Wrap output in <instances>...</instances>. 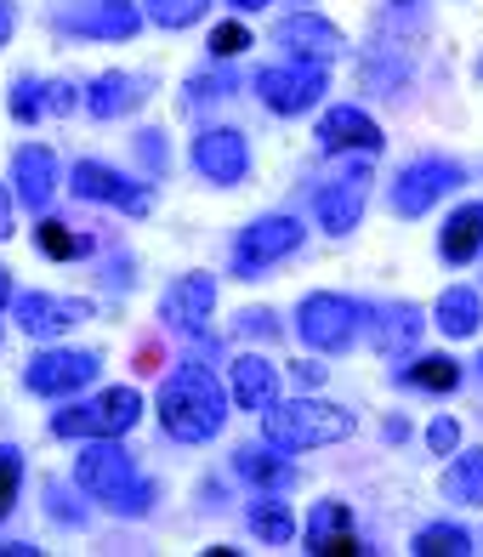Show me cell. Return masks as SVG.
<instances>
[{"label": "cell", "mask_w": 483, "mask_h": 557, "mask_svg": "<svg viewBox=\"0 0 483 557\" xmlns=\"http://www.w3.org/2000/svg\"><path fill=\"white\" fill-rule=\"evenodd\" d=\"M160 421H165V433L183 438V444L216 438L222 421H227V393H222V382H216L206 364H183V370H176L171 382L160 387Z\"/></svg>", "instance_id": "cell-1"}, {"label": "cell", "mask_w": 483, "mask_h": 557, "mask_svg": "<svg viewBox=\"0 0 483 557\" xmlns=\"http://www.w3.org/2000/svg\"><path fill=\"white\" fill-rule=\"evenodd\" d=\"M74 478H81L86 495H97L120 518H143L148 506H154V484L132 467V455H125L114 438H91V449L74 461Z\"/></svg>", "instance_id": "cell-2"}, {"label": "cell", "mask_w": 483, "mask_h": 557, "mask_svg": "<svg viewBox=\"0 0 483 557\" xmlns=\"http://www.w3.org/2000/svg\"><path fill=\"white\" fill-rule=\"evenodd\" d=\"M262 433L278 449H324V444H342L352 433V416L336 410L324 398H290V404H268L262 410Z\"/></svg>", "instance_id": "cell-3"}, {"label": "cell", "mask_w": 483, "mask_h": 557, "mask_svg": "<svg viewBox=\"0 0 483 557\" xmlns=\"http://www.w3.org/2000/svg\"><path fill=\"white\" fill-rule=\"evenodd\" d=\"M143 416V398L132 387H109V393H97L91 404H74V410H58L52 416V433L58 438H120V433H132Z\"/></svg>", "instance_id": "cell-4"}, {"label": "cell", "mask_w": 483, "mask_h": 557, "mask_svg": "<svg viewBox=\"0 0 483 557\" xmlns=\"http://www.w3.org/2000/svg\"><path fill=\"white\" fill-rule=\"evenodd\" d=\"M359 319H364V308L352 296L319 290V296H308L296 308V331H301V342L319 347V352H347L352 336H359Z\"/></svg>", "instance_id": "cell-5"}, {"label": "cell", "mask_w": 483, "mask_h": 557, "mask_svg": "<svg viewBox=\"0 0 483 557\" xmlns=\"http://www.w3.org/2000/svg\"><path fill=\"white\" fill-rule=\"evenodd\" d=\"M330 86V74L324 63H308V58H290V63H273L257 74V97L273 109V114H301V109H313L319 97Z\"/></svg>", "instance_id": "cell-6"}, {"label": "cell", "mask_w": 483, "mask_h": 557, "mask_svg": "<svg viewBox=\"0 0 483 557\" xmlns=\"http://www.w3.org/2000/svg\"><path fill=\"white\" fill-rule=\"evenodd\" d=\"M296 245H301V222L296 216H262V222H250L245 234L234 239V273L239 278H262L273 262H285Z\"/></svg>", "instance_id": "cell-7"}, {"label": "cell", "mask_w": 483, "mask_h": 557, "mask_svg": "<svg viewBox=\"0 0 483 557\" xmlns=\"http://www.w3.org/2000/svg\"><path fill=\"white\" fill-rule=\"evenodd\" d=\"M461 183H467V171L455 160H416V165H404L398 183H393V211L398 216H426L444 194H455Z\"/></svg>", "instance_id": "cell-8"}, {"label": "cell", "mask_w": 483, "mask_h": 557, "mask_svg": "<svg viewBox=\"0 0 483 557\" xmlns=\"http://www.w3.org/2000/svg\"><path fill=\"white\" fill-rule=\"evenodd\" d=\"M69 188L81 194V199H91V206H120V211H132V216L154 211V194H148L143 183H132V176L109 171L103 160H81V165L69 171Z\"/></svg>", "instance_id": "cell-9"}, {"label": "cell", "mask_w": 483, "mask_h": 557, "mask_svg": "<svg viewBox=\"0 0 483 557\" xmlns=\"http://www.w3.org/2000/svg\"><path fill=\"white\" fill-rule=\"evenodd\" d=\"M370 165L359 160V165H347V171H336L330 183L319 188V222H324V234H352L359 227V216H364V199H370Z\"/></svg>", "instance_id": "cell-10"}, {"label": "cell", "mask_w": 483, "mask_h": 557, "mask_svg": "<svg viewBox=\"0 0 483 557\" xmlns=\"http://www.w3.org/2000/svg\"><path fill=\"white\" fill-rule=\"evenodd\" d=\"M97 352H40V359H29V370H23V382H29V393L40 398H69L97 382Z\"/></svg>", "instance_id": "cell-11"}, {"label": "cell", "mask_w": 483, "mask_h": 557, "mask_svg": "<svg viewBox=\"0 0 483 557\" xmlns=\"http://www.w3.org/2000/svg\"><path fill=\"white\" fill-rule=\"evenodd\" d=\"M194 171L206 176V183H216V188L245 183V171H250L245 132H227V125H216V132H199V137H194Z\"/></svg>", "instance_id": "cell-12"}, {"label": "cell", "mask_w": 483, "mask_h": 557, "mask_svg": "<svg viewBox=\"0 0 483 557\" xmlns=\"http://www.w3.org/2000/svg\"><path fill=\"white\" fill-rule=\"evenodd\" d=\"M86 319H91V301H81V296H46V290L17 296V324L29 336H63Z\"/></svg>", "instance_id": "cell-13"}, {"label": "cell", "mask_w": 483, "mask_h": 557, "mask_svg": "<svg viewBox=\"0 0 483 557\" xmlns=\"http://www.w3.org/2000/svg\"><path fill=\"white\" fill-rule=\"evenodd\" d=\"M370 324H375V352L381 359H416L421 331H426L421 308H410V301H381V308H370Z\"/></svg>", "instance_id": "cell-14"}, {"label": "cell", "mask_w": 483, "mask_h": 557, "mask_svg": "<svg viewBox=\"0 0 483 557\" xmlns=\"http://www.w3.org/2000/svg\"><path fill=\"white\" fill-rule=\"evenodd\" d=\"M69 35H91V40H132L143 29V12L132 0H86L81 12H63Z\"/></svg>", "instance_id": "cell-15"}, {"label": "cell", "mask_w": 483, "mask_h": 557, "mask_svg": "<svg viewBox=\"0 0 483 557\" xmlns=\"http://www.w3.org/2000/svg\"><path fill=\"white\" fill-rule=\"evenodd\" d=\"M211 308H216V278L211 273H188V278H176V285L165 290V324L171 331H206V319H211Z\"/></svg>", "instance_id": "cell-16"}, {"label": "cell", "mask_w": 483, "mask_h": 557, "mask_svg": "<svg viewBox=\"0 0 483 557\" xmlns=\"http://www.w3.org/2000/svg\"><path fill=\"white\" fill-rule=\"evenodd\" d=\"M12 183H17V199H23L29 211L52 206V194H58V160H52V148L23 143L17 154H12Z\"/></svg>", "instance_id": "cell-17"}, {"label": "cell", "mask_w": 483, "mask_h": 557, "mask_svg": "<svg viewBox=\"0 0 483 557\" xmlns=\"http://www.w3.org/2000/svg\"><path fill=\"white\" fill-rule=\"evenodd\" d=\"M278 46H285L290 58H308V63H330L342 52V29L336 23H324V17H313V12H296V17H285L278 23Z\"/></svg>", "instance_id": "cell-18"}, {"label": "cell", "mask_w": 483, "mask_h": 557, "mask_svg": "<svg viewBox=\"0 0 483 557\" xmlns=\"http://www.w3.org/2000/svg\"><path fill=\"white\" fill-rule=\"evenodd\" d=\"M319 148L330 154H342V148H359V154H381L387 137H381V125L364 114V109H330L319 120Z\"/></svg>", "instance_id": "cell-19"}, {"label": "cell", "mask_w": 483, "mask_h": 557, "mask_svg": "<svg viewBox=\"0 0 483 557\" xmlns=\"http://www.w3.org/2000/svg\"><path fill=\"white\" fill-rule=\"evenodd\" d=\"M143 103H148V81H143V74H97L91 91H86L91 120H120V114H132Z\"/></svg>", "instance_id": "cell-20"}, {"label": "cell", "mask_w": 483, "mask_h": 557, "mask_svg": "<svg viewBox=\"0 0 483 557\" xmlns=\"http://www.w3.org/2000/svg\"><path fill=\"white\" fill-rule=\"evenodd\" d=\"M227 382H234V404H239V410H268V404L278 398V375H273L268 359H257V352H239Z\"/></svg>", "instance_id": "cell-21"}, {"label": "cell", "mask_w": 483, "mask_h": 557, "mask_svg": "<svg viewBox=\"0 0 483 557\" xmlns=\"http://www.w3.org/2000/svg\"><path fill=\"white\" fill-rule=\"evenodd\" d=\"M69 109H74L69 81H17L12 86V114L17 120H46V114H69Z\"/></svg>", "instance_id": "cell-22"}, {"label": "cell", "mask_w": 483, "mask_h": 557, "mask_svg": "<svg viewBox=\"0 0 483 557\" xmlns=\"http://www.w3.org/2000/svg\"><path fill=\"white\" fill-rule=\"evenodd\" d=\"M432 324H438L444 336H472L478 324H483V296L472 290V285H449L444 296H438V308H432Z\"/></svg>", "instance_id": "cell-23"}, {"label": "cell", "mask_w": 483, "mask_h": 557, "mask_svg": "<svg viewBox=\"0 0 483 557\" xmlns=\"http://www.w3.org/2000/svg\"><path fill=\"white\" fill-rule=\"evenodd\" d=\"M234 472L245 478V484H257V490H268V495H278V490H290V461L278 455V444L273 449H234Z\"/></svg>", "instance_id": "cell-24"}, {"label": "cell", "mask_w": 483, "mask_h": 557, "mask_svg": "<svg viewBox=\"0 0 483 557\" xmlns=\"http://www.w3.org/2000/svg\"><path fill=\"white\" fill-rule=\"evenodd\" d=\"M438 250H444V262H472L478 250H483V206H461L449 222H444V234H438Z\"/></svg>", "instance_id": "cell-25"}, {"label": "cell", "mask_w": 483, "mask_h": 557, "mask_svg": "<svg viewBox=\"0 0 483 557\" xmlns=\"http://www.w3.org/2000/svg\"><path fill=\"white\" fill-rule=\"evenodd\" d=\"M444 500H455V506H483V449L461 455V461L444 472Z\"/></svg>", "instance_id": "cell-26"}, {"label": "cell", "mask_w": 483, "mask_h": 557, "mask_svg": "<svg viewBox=\"0 0 483 557\" xmlns=\"http://www.w3.org/2000/svg\"><path fill=\"white\" fill-rule=\"evenodd\" d=\"M404 382L426 387V393H455V387H461V364L444 359V352H426V359H416L410 370H404Z\"/></svg>", "instance_id": "cell-27"}, {"label": "cell", "mask_w": 483, "mask_h": 557, "mask_svg": "<svg viewBox=\"0 0 483 557\" xmlns=\"http://www.w3.org/2000/svg\"><path fill=\"white\" fill-rule=\"evenodd\" d=\"M410 552L416 557H467L472 552V535H467V529H455V523H426Z\"/></svg>", "instance_id": "cell-28"}, {"label": "cell", "mask_w": 483, "mask_h": 557, "mask_svg": "<svg viewBox=\"0 0 483 557\" xmlns=\"http://www.w3.org/2000/svg\"><path fill=\"white\" fill-rule=\"evenodd\" d=\"M250 535H257V541H273V546H290V535H296L290 506H278V500H257V506H250Z\"/></svg>", "instance_id": "cell-29"}, {"label": "cell", "mask_w": 483, "mask_h": 557, "mask_svg": "<svg viewBox=\"0 0 483 557\" xmlns=\"http://www.w3.org/2000/svg\"><path fill=\"white\" fill-rule=\"evenodd\" d=\"M347 523H352V512H347L342 500H319V506H313V518H308V552L319 557L324 541H330V535H342Z\"/></svg>", "instance_id": "cell-30"}, {"label": "cell", "mask_w": 483, "mask_h": 557, "mask_svg": "<svg viewBox=\"0 0 483 557\" xmlns=\"http://www.w3.org/2000/svg\"><path fill=\"white\" fill-rule=\"evenodd\" d=\"M211 0H148V17L160 23V29H188V23L206 17Z\"/></svg>", "instance_id": "cell-31"}, {"label": "cell", "mask_w": 483, "mask_h": 557, "mask_svg": "<svg viewBox=\"0 0 483 557\" xmlns=\"http://www.w3.org/2000/svg\"><path fill=\"white\" fill-rule=\"evenodd\" d=\"M40 250H46L52 262H63V257H81L86 239H81V234H69L63 222H40Z\"/></svg>", "instance_id": "cell-32"}, {"label": "cell", "mask_w": 483, "mask_h": 557, "mask_svg": "<svg viewBox=\"0 0 483 557\" xmlns=\"http://www.w3.org/2000/svg\"><path fill=\"white\" fill-rule=\"evenodd\" d=\"M227 91H239V81H234V74H194V81H188V103L199 109V103H216V97H227Z\"/></svg>", "instance_id": "cell-33"}, {"label": "cell", "mask_w": 483, "mask_h": 557, "mask_svg": "<svg viewBox=\"0 0 483 557\" xmlns=\"http://www.w3.org/2000/svg\"><path fill=\"white\" fill-rule=\"evenodd\" d=\"M17 484H23V455L17 449H0V518L17 506Z\"/></svg>", "instance_id": "cell-34"}, {"label": "cell", "mask_w": 483, "mask_h": 557, "mask_svg": "<svg viewBox=\"0 0 483 557\" xmlns=\"http://www.w3.org/2000/svg\"><path fill=\"white\" fill-rule=\"evenodd\" d=\"M245 46H250V29H245V23H216V29H211V58H239L245 52Z\"/></svg>", "instance_id": "cell-35"}, {"label": "cell", "mask_w": 483, "mask_h": 557, "mask_svg": "<svg viewBox=\"0 0 483 557\" xmlns=\"http://www.w3.org/2000/svg\"><path fill=\"white\" fill-rule=\"evenodd\" d=\"M455 444H461V426H455L449 416H438V421L426 426V449L432 455H455Z\"/></svg>", "instance_id": "cell-36"}, {"label": "cell", "mask_w": 483, "mask_h": 557, "mask_svg": "<svg viewBox=\"0 0 483 557\" xmlns=\"http://www.w3.org/2000/svg\"><path fill=\"white\" fill-rule=\"evenodd\" d=\"M46 512H52L58 523H81V518H86L81 506H74V500L63 495V484H46Z\"/></svg>", "instance_id": "cell-37"}, {"label": "cell", "mask_w": 483, "mask_h": 557, "mask_svg": "<svg viewBox=\"0 0 483 557\" xmlns=\"http://www.w3.org/2000/svg\"><path fill=\"white\" fill-rule=\"evenodd\" d=\"M239 331H250V336H278V324H273L268 308H250V313H239Z\"/></svg>", "instance_id": "cell-38"}, {"label": "cell", "mask_w": 483, "mask_h": 557, "mask_svg": "<svg viewBox=\"0 0 483 557\" xmlns=\"http://www.w3.org/2000/svg\"><path fill=\"white\" fill-rule=\"evenodd\" d=\"M352 552H364V546L352 541V529H342V535H330V541H324V552H319V557H352Z\"/></svg>", "instance_id": "cell-39"}, {"label": "cell", "mask_w": 483, "mask_h": 557, "mask_svg": "<svg viewBox=\"0 0 483 557\" xmlns=\"http://www.w3.org/2000/svg\"><path fill=\"white\" fill-rule=\"evenodd\" d=\"M137 148H143V160L154 165V171L165 165V143H160V132H143V137H137Z\"/></svg>", "instance_id": "cell-40"}, {"label": "cell", "mask_w": 483, "mask_h": 557, "mask_svg": "<svg viewBox=\"0 0 483 557\" xmlns=\"http://www.w3.org/2000/svg\"><path fill=\"white\" fill-rule=\"evenodd\" d=\"M0 239H12V188L0 183Z\"/></svg>", "instance_id": "cell-41"}, {"label": "cell", "mask_w": 483, "mask_h": 557, "mask_svg": "<svg viewBox=\"0 0 483 557\" xmlns=\"http://www.w3.org/2000/svg\"><path fill=\"white\" fill-rule=\"evenodd\" d=\"M12 29H17V12H12V0H0V46L12 40Z\"/></svg>", "instance_id": "cell-42"}, {"label": "cell", "mask_w": 483, "mask_h": 557, "mask_svg": "<svg viewBox=\"0 0 483 557\" xmlns=\"http://www.w3.org/2000/svg\"><path fill=\"white\" fill-rule=\"evenodd\" d=\"M154 364H160V347H143V352H137V370L154 375Z\"/></svg>", "instance_id": "cell-43"}, {"label": "cell", "mask_w": 483, "mask_h": 557, "mask_svg": "<svg viewBox=\"0 0 483 557\" xmlns=\"http://www.w3.org/2000/svg\"><path fill=\"white\" fill-rule=\"evenodd\" d=\"M7 301H12V273L0 268V308H7Z\"/></svg>", "instance_id": "cell-44"}, {"label": "cell", "mask_w": 483, "mask_h": 557, "mask_svg": "<svg viewBox=\"0 0 483 557\" xmlns=\"http://www.w3.org/2000/svg\"><path fill=\"white\" fill-rule=\"evenodd\" d=\"M227 7H239V12H257V7H268V0H227Z\"/></svg>", "instance_id": "cell-45"}, {"label": "cell", "mask_w": 483, "mask_h": 557, "mask_svg": "<svg viewBox=\"0 0 483 557\" xmlns=\"http://www.w3.org/2000/svg\"><path fill=\"white\" fill-rule=\"evenodd\" d=\"M478 370H483V359H478Z\"/></svg>", "instance_id": "cell-46"}]
</instances>
